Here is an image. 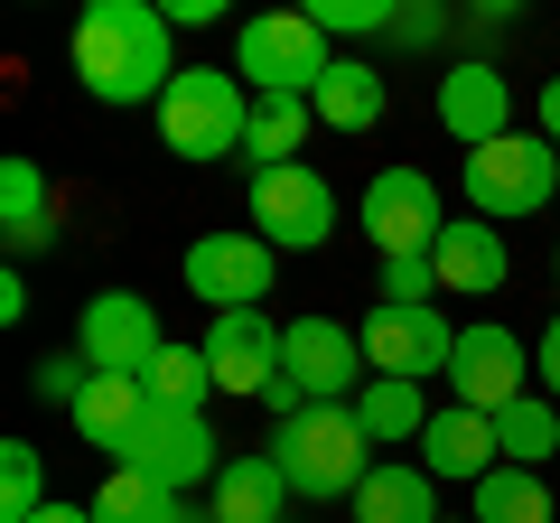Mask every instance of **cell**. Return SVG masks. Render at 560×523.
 <instances>
[{
  "label": "cell",
  "mask_w": 560,
  "mask_h": 523,
  "mask_svg": "<svg viewBox=\"0 0 560 523\" xmlns=\"http://www.w3.org/2000/svg\"><path fill=\"white\" fill-rule=\"evenodd\" d=\"M66 66H75V84L94 103H113V113H131V103L160 113V94L178 84L168 10H150V0H94L75 20V38H66Z\"/></svg>",
  "instance_id": "6da1fadb"
},
{
  "label": "cell",
  "mask_w": 560,
  "mask_h": 523,
  "mask_svg": "<svg viewBox=\"0 0 560 523\" xmlns=\"http://www.w3.org/2000/svg\"><path fill=\"white\" fill-rule=\"evenodd\" d=\"M271 467L290 477V496H355L374 477V440H364L355 403H308L290 430H271Z\"/></svg>",
  "instance_id": "7a4b0ae2"
},
{
  "label": "cell",
  "mask_w": 560,
  "mask_h": 523,
  "mask_svg": "<svg viewBox=\"0 0 560 523\" xmlns=\"http://www.w3.org/2000/svg\"><path fill=\"white\" fill-rule=\"evenodd\" d=\"M253 131V94L234 66H178V84L160 94V150L168 160H234Z\"/></svg>",
  "instance_id": "3957f363"
},
{
  "label": "cell",
  "mask_w": 560,
  "mask_h": 523,
  "mask_svg": "<svg viewBox=\"0 0 560 523\" xmlns=\"http://www.w3.org/2000/svg\"><path fill=\"white\" fill-rule=\"evenodd\" d=\"M458 187H467V206H477L486 224H523V216H541V206L560 197V150L541 141V131H504V141L467 150Z\"/></svg>",
  "instance_id": "277c9868"
},
{
  "label": "cell",
  "mask_w": 560,
  "mask_h": 523,
  "mask_svg": "<svg viewBox=\"0 0 560 523\" xmlns=\"http://www.w3.org/2000/svg\"><path fill=\"white\" fill-rule=\"evenodd\" d=\"M337 66V47H327V28L308 20V10H261V20L234 28V75L243 94H318V75Z\"/></svg>",
  "instance_id": "5b68a950"
},
{
  "label": "cell",
  "mask_w": 560,
  "mask_h": 523,
  "mask_svg": "<svg viewBox=\"0 0 560 523\" xmlns=\"http://www.w3.org/2000/svg\"><path fill=\"white\" fill-rule=\"evenodd\" d=\"M355 224H364V243H374L383 262H411V253H440L448 206H440V187H430V168H374L364 197H355Z\"/></svg>",
  "instance_id": "8992f818"
},
{
  "label": "cell",
  "mask_w": 560,
  "mask_h": 523,
  "mask_svg": "<svg viewBox=\"0 0 560 523\" xmlns=\"http://www.w3.org/2000/svg\"><path fill=\"white\" fill-rule=\"evenodd\" d=\"M253 234L271 243V253H318L327 234H337V187L318 178L308 160H290V168H253Z\"/></svg>",
  "instance_id": "52a82bcc"
},
{
  "label": "cell",
  "mask_w": 560,
  "mask_h": 523,
  "mask_svg": "<svg viewBox=\"0 0 560 523\" xmlns=\"http://www.w3.org/2000/svg\"><path fill=\"white\" fill-rule=\"evenodd\" d=\"M355 346H364V374L430 383V374H448V356H458V327H448L440 309H393V300H374V309L355 318Z\"/></svg>",
  "instance_id": "ba28073f"
},
{
  "label": "cell",
  "mask_w": 560,
  "mask_h": 523,
  "mask_svg": "<svg viewBox=\"0 0 560 523\" xmlns=\"http://www.w3.org/2000/svg\"><path fill=\"white\" fill-rule=\"evenodd\" d=\"M75 356L94 364V374H150V364L168 356V327L160 309L140 300V290H103V300H84V327H75Z\"/></svg>",
  "instance_id": "9c48e42d"
},
{
  "label": "cell",
  "mask_w": 560,
  "mask_h": 523,
  "mask_svg": "<svg viewBox=\"0 0 560 523\" xmlns=\"http://www.w3.org/2000/svg\"><path fill=\"white\" fill-rule=\"evenodd\" d=\"M448 393H458L467 411H514L523 393H533V346L514 337V327H458V356H448Z\"/></svg>",
  "instance_id": "30bf717a"
},
{
  "label": "cell",
  "mask_w": 560,
  "mask_h": 523,
  "mask_svg": "<svg viewBox=\"0 0 560 523\" xmlns=\"http://www.w3.org/2000/svg\"><path fill=\"white\" fill-rule=\"evenodd\" d=\"M121 467H140V477H160L168 496H187V486H215L224 477V440L206 430V411H160V403H150V430L131 440Z\"/></svg>",
  "instance_id": "8fae6325"
},
{
  "label": "cell",
  "mask_w": 560,
  "mask_h": 523,
  "mask_svg": "<svg viewBox=\"0 0 560 523\" xmlns=\"http://www.w3.org/2000/svg\"><path fill=\"white\" fill-rule=\"evenodd\" d=\"M364 364V346H355V327H337V318H290L280 327V374L300 383L308 403H355L374 374H355Z\"/></svg>",
  "instance_id": "7c38bea8"
},
{
  "label": "cell",
  "mask_w": 560,
  "mask_h": 523,
  "mask_svg": "<svg viewBox=\"0 0 560 523\" xmlns=\"http://www.w3.org/2000/svg\"><path fill=\"white\" fill-rule=\"evenodd\" d=\"M271 243L253 234V224H243V234H197L187 243V290H197V300H215V318L224 309H261L271 300Z\"/></svg>",
  "instance_id": "4fadbf2b"
},
{
  "label": "cell",
  "mask_w": 560,
  "mask_h": 523,
  "mask_svg": "<svg viewBox=\"0 0 560 523\" xmlns=\"http://www.w3.org/2000/svg\"><path fill=\"white\" fill-rule=\"evenodd\" d=\"M206 374H215V393H271L280 383V327L261 318V309H224V318H206Z\"/></svg>",
  "instance_id": "5bb4252c"
},
{
  "label": "cell",
  "mask_w": 560,
  "mask_h": 523,
  "mask_svg": "<svg viewBox=\"0 0 560 523\" xmlns=\"http://www.w3.org/2000/svg\"><path fill=\"white\" fill-rule=\"evenodd\" d=\"M440 131L458 150H486V141L514 131V84H504V66H486V57L448 66V75H440Z\"/></svg>",
  "instance_id": "9a60e30c"
},
{
  "label": "cell",
  "mask_w": 560,
  "mask_h": 523,
  "mask_svg": "<svg viewBox=\"0 0 560 523\" xmlns=\"http://www.w3.org/2000/svg\"><path fill=\"white\" fill-rule=\"evenodd\" d=\"M420 467H430L440 486H477L486 467H504V449H495V421H486V411H467V403L430 411V430H420Z\"/></svg>",
  "instance_id": "2e32d148"
},
{
  "label": "cell",
  "mask_w": 560,
  "mask_h": 523,
  "mask_svg": "<svg viewBox=\"0 0 560 523\" xmlns=\"http://www.w3.org/2000/svg\"><path fill=\"white\" fill-rule=\"evenodd\" d=\"M0 243H10V262H38L57 243V197H47V168L28 150L0 160Z\"/></svg>",
  "instance_id": "e0dca14e"
},
{
  "label": "cell",
  "mask_w": 560,
  "mask_h": 523,
  "mask_svg": "<svg viewBox=\"0 0 560 523\" xmlns=\"http://www.w3.org/2000/svg\"><path fill=\"white\" fill-rule=\"evenodd\" d=\"M66 421H75L84 449H103V458L121 467V458H131V440L150 430V393H140L131 374H94V383H84V403L66 411Z\"/></svg>",
  "instance_id": "ac0fdd59"
},
{
  "label": "cell",
  "mask_w": 560,
  "mask_h": 523,
  "mask_svg": "<svg viewBox=\"0 0 560 523\" xmlns=\"http://www.w3.org/2000/svg\"><path fill=\"white\" fill-rule=\"evenodd\" d=\"M430 262H440V290H458V300H495V290H504V224H486V216L448 224Z\"/></svg>",
  "instance_id": "d6986e66"
},
{
  "label": "cell",
  "mask_w": 560,
  "mask_h": 523,
  "mask_svg": "<svg viewBox=\"0 0 560 523\" xmlns=\"http://www.w3.org/2000/svg\"><path fill=\"white\" fill-rule=\"evenodd\" d=\"M280 496H290V477L271 467V449H261V458H224L206 523H280Z\"/></svg>",
  "instance_id": "ffe728a7"
},
{
  "label": "cell",
  "mask_w": 560,
  "mask_h": 523,
  "mask_svg": "<svg viewBox=\"0 0 560 523\" xmlns=\"http://www.w3.org/2000/svg\"><path fill=\"white\" fill-rule=\"evenodd\" d=\"M355 523H440V477L430 467H374L355 486Z\"/></svg>",
  "instance_id": "44dd1931"
},
{
  "label": "cell",
  "mask_w": 560,
  "mask_h": 523,
  "mask_svg": "<svg viewBox=\"0 0 560 523\" xmlns=\"http://www.w3.org/2000/svg\"><path fill=\"white\" fill-rule=\"evenodd\" d=\"M308 113H318L327 131H374V121H383V75L364 57H337L318 75V94H308Z\"/></svg>",
  "instance_id": "7402d4cb"
},
{
  "label": "cell",
  "mask_w": 560,
  "mask_h": 523,
  "mask_svg": "<svg viewBox=\"0 0 560 523\" xmlns=\"http://www.w3.org/2000/svg\"><path fill=\"white\" fill-rule=\"evenodd\" d=\"M355 421H364V440H374V449H393V440H420V430H430V403H420V383L374 374L355 393Z\"/></svg>",
  "instance_id": "603a6c76"
},
{
  "label": "cell",
  "mask_w": 560,
  "mask_h": 523,
  "mask_svg": "<svg viewBox=\"0 0 560 523\" xmlns=\"http://www.w3.org/2000/svg\"><path fill=\"white\" fill-rule=\"evenodd\" d=\"M467 496H477V504H467L477 523H551V486H541V467H486Z\"/></svg>",
  "instance_id": "cb8c5ba5"
},
{
  "label": "cell",
  "mask_w": 560,
  "mask_h": 523,
  "mask_svg": "<svg viewBox=\"0 0 560 523\" xmlns=\"http://www.w3.org/2000/svg\"><path fill=\"white\" fill-rule=\"evenodd\" d=\"M94 523H197L187 514V496H168L160 477H140V467H113L94 496Z\"/></svg>",
  "instance_id": "d4e9b609"
},
{
  "label": "cell",
  "mask_w": 560,
  "mask_h": 523,
  "mask_svg": "<svg viewBox=\"0 0 560 523\" xmlns=\"http://www.w3.org/2000/svg\"><path fill=\"white\" fill-rule=\"evenodd\" d=\"M308 121H318L308 94H261L253 103V131H243V160H253V168H290V150L308 141Z\"/></svg>",
  "instance_id": "484cf974"
},
{
  "label": "cell",
  "mask_w": 560,
  "mask_h": 523,
  "mask_svg": "<svg viewBox=\"0 0 560 523\" xmlns=\"http://www.w3.org/2000/svg\"><path fill=\"white\" fill-rule=\"evenodd\" d=\"M495 449H504V467H541L560 449V403L551 393H523L514 411H495Z\"/></svg>",
  "instance_id": "4316f807"
},
{
  "label": "cell",
  "mask_w": 560,
  "mask_h": 523,
  "mask_svg": "<svg viewBox=\"0 0 560 523\" xmlns=\"http://www.w3.org/2000/svg\"><path fill=\"white\" fill-rule=\"evenodd\" d=\"M140 393H150L160 411H206V393H215V374H206V346H178V337H168V356L140 374Z\"/></svg>",
  "instance_id": "83f0119b"
},
{
  "label": "cell",
  "mask_w": 560,
  "mask_h": 523,
  "mask_svg": "<svg viewBox=\"0 0 560 523\" xmlns=\"http://www.w3.org/2000/svg\"><path fill=\"white\" fill-rule=\"evenodd\" d=\"M47 458L28 440H0V523H28V514H47Z\"/></svg>",
  "instance_id": "f1b7e54d"
},
{
  "label": "cell",
  "mask_w": 560,
  "mask_h": 523,
  "mask_svg": "<svg viewBox=\"0 0 560 523\" xmlns=\"http://www.w3.org/2000/svg\"><path fill=\"white\" fill-rule=\"evenodd\" d=\"M393 10L401 0H308V20L327 38H393Z\"/></svg>",
  "instance_id": "f546056e"
},
{
  "label": "cell",
  "mask_w": 560,
  "mask_h": 523,
  "mask_svg": "<svg viewBox=\"0 0 560 523\" xmlns=\"http://www.w3.org/2000/svg\"><path fill=\"white\" fill-rule=\"evenodd\" d=\"M374 300H393V309H440V262H430V253H411V262H383Z\"/></svg>",
  "instance_id": "4dcf8cb0"
},
{
  "label": "cell",
  "mask_w": 560,
  "mask_h": 523,
  "mask_svg": "<svg viewBox=\"0 0 560 523\" xmlns=\"http://www.w3.org/2000/svg\"><path fill=\"white\" fill-rule=\"evenodd\" d=\"M84 383H94V364H84V356H38V364H28V393H38V403H66V411H75Z\"/></svg>",
  "instance_id": "1f68e13d"
},
{
  "label": "cell",
  "mask_w": 560,
  "mask_h": 523,
  "mask_svg": "<svg viewBox=\"0 0 560 523\" xmlns=\"http://www.w3.org/2000/svg\"><path fill=\"white\" fill-rule=\"evenodd\" d=\"M440 38H448L440 0H401V10H393V47H440Z\"/></svg>",
  "instance_id": "d6a6232c"
},
{
  "label": "cell",
  "mask_w": 560,
  "mask_h": 523,
  "mask_svg": "<svg viewBox=\"0 0 560 523\" xmlns=\"http://www.w3.org/2000/svg\"><path fill=\"white\" fill-rule=\"evenodd\" d=\"M533 383H541V393L560 403V318H551V327L533 337Z\"/></svg>",
  "instance_id": "836d02e7"
},
{
  "label": "cell",
  "mask_w": 560,
  "mask_h": 523,
  "mask_svg": "<svg viewBox=\"0 0 560 523\" xmlns=\"http://www.w3.org/2000/svg\"><path fill=\"white\" fill-rule=\"evenodd\" d=\"M224 0H168V28H215Z\"/></svg>",
  "instance_id": "e575fe53"
},
{
  "label": "cell",
  "mask_w": 560,
  "mask_h": 523,
  "mask_svg": "<svg viewBox=\"0 0 560 523\" xmlns=\"http://www.w3.org/2000/svg\"><path fill=\"white\" fill-rule=\"evenodd\" d=\"M541 141H551V150H560V75H551V84H541Z\"/></svg>",
  "instance_id": "d590c367"
},
{
  "label": "cell",
  "mask_w": 560,
  "mask_h": 523,
  "mask_svg": "<svg viewBox=\"0 0 560 523\" xmlns=\"http://www.w3.org/2000/svg\"><path fill=\"white\" fill-rule=\"evenodd\" d=\"M28 523H94V504H66V496H57L47 514H28Z\"/></svg>",
  "instance_id": "8d00e7d4"
},
{
  "label": "cell",
  "mask_w": 560,
  "mask_h": 523,
  "mask_svg": "<svg viewBox=\"0 0 560 523\" xmlns=\"http://www.w3.org/2000/svg\"><path fill=\"white\" fill-rule=\"evenodd\" d=\"M440 523H477V514H440Z\"/></svg>",
  "instance_id": "74e56055"
},
{
  "label": "cell",
  "mask_w": 560,
  "mask_h": 523,
  "mask_svg": "<svg viewBox=\"0 0 560 523\" xmlns=\"http://www.w3.org/2000/svg\"><path fill=\"white\" fill-rule=\"evenodd\" d=\"M551 271H560V253H551Z\"/></svg>",
  "instance_id": "f35d334b"
}]
</instances>
